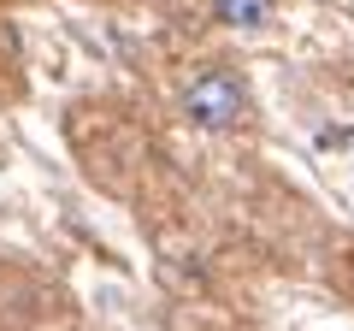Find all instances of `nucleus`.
<instances>
[{
  "label": "nucleus",
  "mask_w": 354,
  "mask_h": 331,
  "mask_svg": "<svg viewBox=\"0 0 354 331\" xmlns=\"http://www.w3.org/2000/svg\"><path fill=\"white\" fill-rule=\"evenodd\" d=\"M183 113L201 130H236V125H248L254 95H248V83H242L236 71H201L189 89H183Z\"/></svg>",
  "instance_id": "f257e3e1"
},
{
  "label": "nucleus",
  "mask_w": 354,
  "mask_h": 331,
  "mask_svg": "<svg viewBox=\"0 0 354 331\" xmlns=\"http://www.w3.org/2000/svg\"><path fill=\"white\" fill-rule=\"evenodd\" d=\"M213 18L230 30H254L272 18V0H213Z\"/></svg>",
  "instance_id": "f03ea898"
},
{
  "label": "nucleus",
  "mask_w": 354,
  "mask_h": 331,
  "mask_svg": "<svg viewBox=\"0 0 354 331\" xmlns=\"http://www.w3.org/2000/svg\"><path fill=\"white\" fill-rule=\"evenodd\" d=\"M348 290H354V260H348Z\"/></svg>",
  "instance_id": "7ed1b4c3"
},
{
  "label": "nucleus",
  "mask_w": 354,
  "mask_h": 331,
  "mask_svg": "<svg viewBox=\"0 0 354 331\" xmlns=\"http://www.w3.org/2000/svg\"><path fill=\"white\" fill-rule=\"evenodd\" d=\"M0 6H24V0H0Z\"/></svg>",
  "instance_id": "20e7f679"
},
{
  "label": "nucleus",
  "mask_w": 354,
  "mask_h": 331,
  "mask_svg": "<svg viewBox=\"0 0 354 331\" xmlns=\"http://www.w3.org/2000/svg\"><path fill=\"white\" fill-rule=\"evenodd\" d=\"M101 6H106V0H101Z\"/></svg>",
  "instance_id": "39448f33"
}]
</instances>
